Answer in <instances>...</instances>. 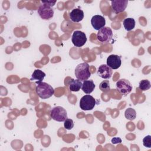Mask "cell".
<instances>
[{
    "label": "cell",
    "instance_id": "8fae6325",
    "mask_svg": "<svg viewBox=\"0 0 151 151\" xmlns=\"http://www.w3.org/2000/svg\"><path fill=\"white\" fill-rule=\"evenodd\" d=\"M91 24L92 27L96 30H99L103 28L106 24L105 18L100 15H94L91 19Z\"/></svg>",
    "mask_w": 151,
    "mask_h": 151
},
{
    "label": "cell",
    "instance_id": "5b68a950",
    "mask_svg": "<svg viewBox=\"0 0 151 151\" xmlns=\"http://www.w3.org/2000/svg\"><path fill=\"white\" fill-rule=\"evenodd\" d=\"M113 37L111 29L108 27H104L99 30L97 34L98 41L102 43H107L111 41Z\"/></svg>",
    "mask_w": 151,
    "mask_h": 151
},
{
    "label": "cell",
    "instance_id": "7402d4cb",
    "mask_svg": "<svg viewBox=\"0 0 151 151\" xmlns=\"http://www.w3.org/2000/svg\"><path fill=\"white\" fill-rule=\"evenodd\" d=\"M143 146L146 147H151V136L150 135H147L143 138Z\"/></svg>",
    "mask_w": 151,
    "mask_h": 151
},
{
    "label": "cell",
    "instance_id": "6da1fadb",
    "mask_svg": "<svg viewBox=\"0 0 151 151\" xmlns=\"http://www.w3.org/2000/svg\"><path fill=\"white\" fill-rule=\"evenodd\" d=\"M35 91L38 96L42 99H48L54 93V90L52 87L49 84L42 81L37 84Z\"/></svg>",
    "mask_w": 151,
    "mask_h": 151
},
{
    "label": "cell",
    "instance_id": "9a60e30c",
    "mask_svg": "<svg viewBox=\"0 0 151 151\" xmlns=\"http://www.w3.org/2000/svg\"><path fill=\"white\" fill-rule=\"evenodd\" d=\"M45 77V73L44 72H43L42 71H41V70L39 69H37L35 70L33 72V73L32 74L31 76V78L30 79L31 81H34L35 80V83L37 84L41 82L44 77Z\"/></svg>",
    "mask_w": 151,
    "mask_h": 151
},
{
    "label": "cell",
    "instance_id": "3957f363",
    "mask_svg": "<svg viewBox=\"0 0 151 151\" xmlns=\"http://www.w3.org/2000/svg\"><path fill=\"white\" fill-rule=\"evenodd\" d=\"M50 115L53 120L59 122H64L68 118L67 111L61 106L53 107L50 112Z\"/></svg>",
    "mask_w": 151,
    "mask_h": 151
},
{
    "label": "cell",
    "instance_id": "30bf717a",
    "mask_svg": "<svg viewBox=\"0 0 151 151\" xmlns=\"http://www.w3.org/2000/svg\"><path fill=\"white\" fill-rule=\"evenodd\" d=\"M111 8L116 14L123 12L128 4V1L126 0H114L111 1Z\"/></svg>",
    "mask_w": 151,
    "mask_h": 151
},
{
    "label": "cell",
    "instance_id": "277c9868",
    "mask_svg": "<svg viewBox=\"0 0 151 151\" xmlns=\"http://www.w3.org/2000/svg\"><path fill=\"white\" fill-rule=\"evenodd\" d=\"M96 104L95 99L89 94L83 96L80 100V107L83 110H91L94 107Z\"/></svg>",
    "mask_w": 151,
    "mask_h": 151
},
{
    "label": "cell",
    "instance_id": "7a4b0ae2",
    "mask_svg": "<svg viewBox=\"0 0 151 151\" xmlns=\"http://www.w3.org/2000/svg\"><path fill=\"white\" fill-rule=\"evenodd\" d=\"M75 76L80 81L87 80L91 76L89 65L87 63H82L77 65L75 68Z\"/></svg>",
    "mask_w": 151,
    "mask_h": 151
},
{
    "label": "cell",
    "instance_id": "e0dca14e",
    "mask_svg": "<svg viewBox=\"0 0 151 151\" xmlns=\"http://www.w3.org/2000/svg\"><path fill=\"white\" fill-rule=\"evenodd\" d=\"M135 20L132 18H126L123 21V26L127 31L133 29L135 27Z\"/></svg>",
    "mask_w": 151,
    "mask_h": 151
},
{
    "label": "cell",
    "instance_id": "4fadbf2b",
    "mask_svg": "<svg viewBox=\"0 0 151 151\" xmlns=\"http://www.w3.org/2000/svg\"><path fill=\"white\" fill-rule=\"evenodd\" d=\"M70 18L73 22H80L84 18V12L80 9L74 8L70 13Z\"/></svg>",
    "mask_w": 151,
    "mask_h": 151
},
{
    "label": "cell",
    "instance_id": "cb8c5ba5",
    "mask_svg": "<svg viewBox=\"0 0 151 151\" xmlns=\"http://www.w3.org/2000/svg\"><path fill=\"white\" fill-rule=\"evenodd\" d=\"M112 144H117L122 143V140L120 137H113L111 140Z\"/></svg>",
    "mask_w": 151,
    "mask_h": 151
},
{
    "label": "cell",
    "instance_id": "7c38bea8",
    "mask_svg": "<svg viewBox=\"0 0 151 151\" xmlns=\"http://www.w3.org/2000/svg\"><path fill=\"white\" fill-rule=\"evenodd\" d=\"M97 75L102 78L109 79L112 76V69L106 64H101L97 70Z\"/></svg>",
    "mask_w": 151,
    "mask_h": 151
},
{
    "label": "cell",
    "instance_id": "8992f818",
    "mask_svg": "<svg viewBox=\"0 0 151 151\" xmlns=\"http://www.w3.org/2000/svg\"><path fill=\"white\" fill-rule=\"evenodd\" d=\"M116 90L122 95L126 96L132 90L131 83L126 79L122 78L118 80L116 84Z\"/></svg>",
    "mask_w": 151,
    "mask_h": 151
},
{
    "label": "cell",
    "instance_id": "603a6c76",
    "mask_svg": "<svg viewBox=\"0 0 151 151\" xmlns=\"http://www.w3.org/2000/svg\"><path fill=\"white\" fill-rule=\"evenodd\" d=\"M56 2H57L56 1H41V2L42 3V4L48 5H50L51 6H53L55 4Z\"/></svg>",
    "mask_w": 151,
    "mask_h": 151
},
{
    "label": "cell",
    "instance_id": "ffe728a7",
    "mask_svg": "<svg viewBox=\"0 0 151 151\" xmlns=\"http://www.w3.org/2000/svg\"><path fill=\"white\" fill-rule=\"evenodd\" d=\"M151 87L150 82L147 80H142L139 83V88L142 91H146Z\"/></svg>",
    "mask_w": 151,
    "mask_h": 151
},
{
    "label": "cell",
    "instance_id": "44dd1931",
    "mask_svg": "<svg viewBox=\"0 0 151 151\" xmlns=\"http://www.w3.org/2000/svg\"><path fill=\"white\" fill-rule=\"evenodd\" d=\"M64 128L67 130H71L74 127V122L73 120L71 119H67L64 123Z\"/></svg>",
    "mask_w": 151,
    "mask_h": 151
},
{
    "label": "cell",
    "instance_id": "5bb4252c",
    "mask_svg": "<svg viewBox=\"0 0 151 151\" xmlns=\"http://www.w3.org/2000/svg\"><path fill=\"white\" fill-rule=\"evenodd\" d=\"M96 85L93 80H85L83 81L81 89L86 94H90L93 91Z\"/></svg>",
    "mask_w": 151,
    "mask_h": 151
},
{
    "label": "cell",
    "instance_id": "d6986e66",
    "mask_svg": "<svg viewBox=\"0 0 151 151\" xmlns=\"http://www.w3.org/2000/svg\"><path fill=\"white\" fill-rule=\"evenodd\" d=\"M99 88L103 93H107L109 92L110 90V87L109 80H103L101 82L99 85Z\"/></svg>",
    "mask_w": 151,
    "mask_h": 151
},
{
    "label": "cell",
    "instance_id": "ac0fdd59",
    "mask_svg": "<svg viewBox=\"0 0 151 151\" xmlns=\"http://www.w3.org/2000/svg\"><path fill=\"white\" fill-rule=\"evenodd\" d=\"M125 117L129 120H133L136 117V112L134 109L128 108L124 112Z\"/></svg>",
    "mask_w": 151,
    "mask_h": 151
},
{
    "label": "cell",
    "instance_id": "9c48e42d",
    "mask_svg": "<svg viewBox=\"0 0 151 151\" xmlns=\"http://www.w3.org/2000/svg\"><path fill=\"white\" fill-rule=\"evenodd\" d=\"M107 64L112 70L119 68L122 64L121 57L118 55L111 54L107 58Z\"/></svg>",
    "mask_w": 151,
    "mask_h": 151
},
{
    "label": "cell",
    "instance_id": "52a82bcc",
    "mask_svg": "<svg viewBox=\"0 0 151 151\" xmlns=\"http://www.w3.org/2000/svg\"><path fill=\"white\" fill-rule=\"evenodd\" d=\"M38 13L42 19L48 20L53 17L54 12L52 6L46 4H42L38 8Z\"/></svg>",
    "mask_w": 151,
    "mask_h": 151
},
{
    "label": "cell",
    "instance_id": "ba28073f",
    "mask_svg": "<svg viewBox=\"0 0 151 151\" xmlns=\"http://www.w3.org/2000/svg\"><path fill=\"white\" fill-rule=\"evenodd\" d=\"M71 41L74 46L77 47H81L87 42L86 35L84 32L81 31H75L72 35Z\"/></svg>",
    "mask_w": 151,
    "mask_h": 151
},
{
    "label": "cell",
    "instance_id": "2e32d148",
    "mask_svg": "<svg viewBox=\"0 0 151 151\" xmlns=\"http://www.w3.org/2000/svg\"><path fill=\"white\" fill-rule=\"evenodd\" d=\"M82 82L81 81L76 79L74 80L72 78L69 82V88L71 91H78L82 87Z\"/></svg>",
    "mask_w": 151,
    "mask_h": 151
}]
</instances>
